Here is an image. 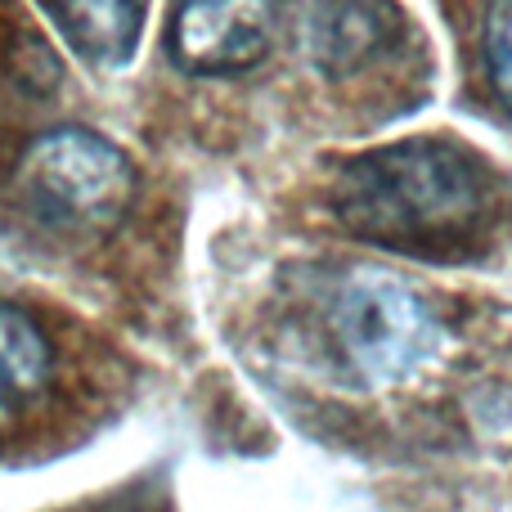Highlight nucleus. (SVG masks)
I'll return each mask as SVG.
<instances>
[{
    "label": "nucleus",
    "instance_id": "f257e3e1",
    "mask_svg": "<svg viewBox=\"0 0 512 512\" xmlns=\"http://www.w3.org/2000/svg\"><path fill=\"white\" fill-rule=\"evenodd\" d=\"M333 216L364 243L450 256L481 230L490 185L450 140H400L351 158L328 189Z\"/></svg>",
    "mask_w": 512,
    "mask_h": 512
},
{
    "label": "nucleus",
    "instance_id": "f03ea898",
    "mask_svg": "<svg viewBox=\"0 0 512 512\" xmlns=\"http://www.w3.org/2000/svg\"><path fill=\"white\" fill-rule=\"evenodd\" d=\"M324 324L346 373L369 387L409 382L441 355L445 328L409 283L387 270H351L324 301Z\"/></svg>",
    "mask_w": 512,
    "mask_h": 512
},
{
    "label": "nucleus",
    "instance_id": "7ed1b4c3",
    "mask_svg": "<svg viewBox=\"0 0 512 512\" xmlns=\"http://www.w3.org/2000/svg\"><path fill=\"white\" fill-rule=\"evenodd\" d=\"M18 194L50 230L104 234L131 212L135 167L99 131L59 126L27 144L18 162Z\"/></svg>",
    "mask_w": 512,
    "mask_h": 512
},
{
    "label": "nucleus",
    "instance_id": "20e7f679",
    "mask_svg": "<svg viewBox=\"0 0 512 512\" xmlns=\"http://www.w3.org/2000/svg\"><path fill=\"white\" fill-rule=\"evenodd\" d=\"M274 0H176L171 54L194 77H230L265 59Z\"/></svg>",
    "mask_w": 512,
    "mask_h": 512
},
{
    "label": "nucleus",
    "instance_id": "39448f33",
    "mask_svg": "<svg viewBox=\"0 0 512 512\" xmlns=\"http://www.w3.org/2000/svg\"><path fill=\"white\" fill-rule=\"evenodd\" d=\"M405 36L391 0H301V45L324 77H355Z\"/></svg>",
    "mask_w": 512,
    "mask_h": 512
},
{
    "label": "nucleus",
    "instance_id": "423d86ee",
    "mask_svg": "<svg viewBox=\"0 0 512 512\" xmlns=\"http://www.w3.org/2000/svg\"><path fill=\"white\" fill-rule=\"evenodd\" d=\"M54 351L27 310L0 306V432L18 423L50 387Z\"/></svg>",
    "mask_w": 512,
    "mask_h": 512
},
{
    "label": "nucleus",
    "instance_id": "0eeeda50",
    "mask_svg": "<svg viewBox=\"0 0 512 512\" xmlns=\"http://www.w3.org/2000/svg\"><path fill=\"white\" fill-rule=\"evenodd\" d=\"M144 9L149 0H54V18L68 45L81 59L104 63V68H122L135 54Z\"/></svg>",
    "mask_w": 512,
    "mask_h": 512
},
{
    "label": "nucleus",
    "instance_id": "6e6552de",
    "mask_svg": "<svg viewBox=\"0 0 512 512\" xmlns=\"http://www.w3.org/2000/svg\"><path fill=\"white\" fill-rule=\"evenodd\" d=\"M486 77L512 113V0H490L486 14Z\"/></svg>",
    "mask_w": 512,
    "mask_h": 512
}]
</instances>
